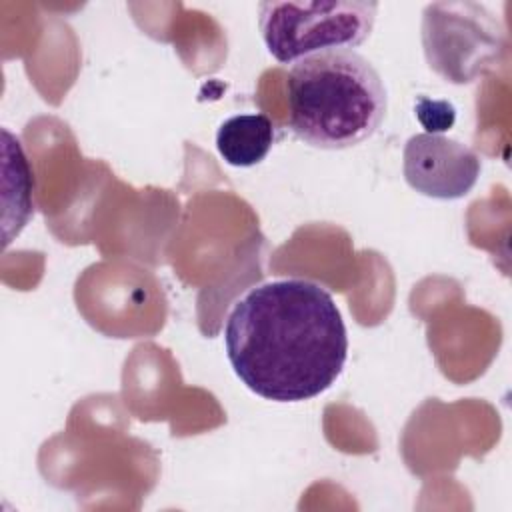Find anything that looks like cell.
<instances>
[{
    "mask_svg": "<svg viewBox=\"0 0 512 512\" xmlns=\"http://www.w3.org/2000/svg\"><path fill=\"white\" fill-rule=\"evenodd\" d=\"M228 362L242 384L274 402H302L342 374L348 334L332 294L302 278L248 290L224 326Z\"/></svg>",
    "mask_w": 512,
    "mask_h": 512,
    "instance_id": "6da1fadb",
    "label": "cell"
},
{
    "mask_svg": "<svg viewBox=\"0 0 512 512\" xmlns=\"http://www.w3.org/2000/svg\"><path fill=\"white\" fill-rule=\"evenodd\" d=\"M288 126L306 144L344 150L368 140L386 116V86L362 54L306 56L286 76Z\"/></svg>",
    "mask_w": 512,
    "mask_h": 512,
    "instance_id": "7a4b0ae2",
    "label": "cell"
},
{
    "mask_svg": "<svg viewBox=\"0 0 512 512\" xmlns=\"http://www.w3.org/2000/svg\"><path fill=\"white\" fill-rule=\"evenodd\" d=\"M376 12L378 4L366 0H272L258 4V26L272 58L294 64L306 56L362 44L374 28Z\"/></svg>",
    "mask_w": 512,
    "mask_h": 512,
    "instance_id": "3957f363",
    "label": "cell"
},
{
    "mask_svg": "<svg viewBox=\"0 0 512 512\" xmlns=\"http://www.w3.org/2000/svg\"><path fill=\"white\" fill-rule=\"evenodd\" d=\"M480 156L466 144L442 134H414L402 156V172L412 190L436 200L466 196L478 182Z\"/></svg>",
    "mask_w": 512,
    "mask_h": 512,
    "instance_id": "277c9868",
    "label": "cell"
},
{
    "mask_svg": "<svg viewBox=\"0 0 512 512\" xmlns=\"http://www.w3.org/2000/svg\"><path fill=\"white\" fill-rule=\"evenodd\" d=\"M276 128L266 114H236L224 120L216 132V148L226 164L250 168L272 150Z\"/></svg>",
    "mask_w": 512,
    "mask_h": 512,
    "instance_id": "5b68a950",
    "label": "cell"
}]
</instances>
